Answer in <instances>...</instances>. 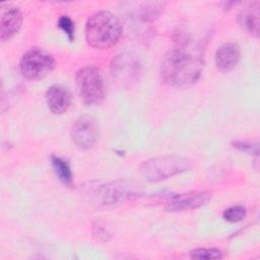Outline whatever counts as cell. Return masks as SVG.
I'll list each match as a JSON object with an SVG mask.
<instances>
[{
    "label": "cell",
    "instance_id": "cell-1",
    "mask_svg": "<svg viewBox=\"0 0 260 260\" xmlns=\"http://www.w3.org/2000/svg\"><path fill=\"white\" fill-rule=\"evenodd\" d=\"M202 66L201 55L183 43L165 56L160 73L164 81L169 85L185 88L198 80Z\"/></svg>",
    "mask_w": 260,
    "mask_h": 260
},
{
    "label": "cell",
    "instance_id": "cell-2",
    "mask_svg": "<svg viewBox=\"0 0 260 260\" xmlns=\"http://www.w3.org/2000/svg\"><path fill=\"white\" fill-rule=\"evenodd\" d=\"M122 34L120 20L109 11L93 13L85 24L87 44L96 49H108L114 46Z\"/></svg>",
    "mask_w": 260,
    "mask_h": 260
},
{
    "label": "cell",
    "instance_id": "cell-3",
    "mask_svg": "<svg viewBox=\"0 0 260 260\" xmlns=\"http://www.w3.org/2000/svg\"><path fill=\"white\" fill-rule=\"evenodd\" d=\"M191 168V161L186 157L167 155L153 157L143 161L139 168L140 175L148 182H159L183 173Z\"/></svg>",
    "mask_w": 260,
    "mask_h": 260
},
{
    "label": "cell",
    "instance_id": "cell-4",
    "mask_svg": "<svg viewBox=\"0 0 260 260\" xmlns=\"http://www.w3.org/2000/svg\"><path fill=\"white\" fill-rule=\"evenodd\" d=\"M77 90L87 105H98L105 96V82L101 70L94 66H85L76 73Z\"/></svg>",
    "mask_w": 260,
    "mask_h": 260
},
{
    "label": "cell",
    "instance_id": "cell-5",
    "mask_svg": "<svg viewBox=\"0 0 260 260\" xmlns=\"http://www.w3.org/2000/svg\"><path fill=\"white\" fill-rule=\"evenodd\" d=\"M55 60L51 54L41 48H31L21 57L19 67L22 75L28 79H41L54 69Z\"/></svg>",
    "mask_w": 260,
    "mask_h": 260
},
{
    "label": "cell",
    "instance_id": "cell-6",
    "mask_svg": "<svg viewBox=\"0 0 260 260\" xmlns=\"http://www.w3.org/2000/svg\"><path fill=\"white\" fill-rule=\"evenodd\" d=\"M98 124L92 116L82 115L72 125L71 138L79 148L87 149L92 147L98 139Z\"/></svg>",
    "mask_w": 260,
    "mask_h": 260
},
{
    "label": "cell",
    "instance_id": "cell-7",
    "mask_svg": "<svg viewBox=\"0 0 260 260\" xmlns=\"http://www.w3.org/2000/svg\"><path fill=\"white\" fill-rule=\"evenodd\" d=\"M22 23L21 11L10 4L1 6L0 39L5 42L18 32Z\"/></svg>",
    "mask_w": 260,
    "mask_h": 260
},
{
    "label": "cell",
    "instance_id": "cell-8",
    "mask_svg": "<svg viewBox=\"0 0 260 260\" xmlns=\"http://www.w3.org/2000/svg\"><path fill=\"white\" fill-rule=\"evenodd\" d=\"M211 198V193L208 191L190 192L186 194H179L171 197L167 203V208L171 211H181L194 209L204 205Z\"/></svg>",
    "mask_w": 260,
    "mask_h": 260
},
{
    "label": "cell",
    "instance_id": "cell-9",
    "mask_svg": "<svg viewBox=\"0 0 260 260\" xmlns=\"http://www.w3.org/2000/svg\"><path fill=\"white\" fill-rule=\"evenodd\" d=\"M134 192L123 183H112L92 188L93 197L102 204H113L132 196Z\"/></svg>",
    "mask_w": 260,
    "mask_h": 260
},
{
    "label": "cell",
    "instance_id": "cell-10",
    "mask_svg": "<svg viewBox=\"0 0 260 260\" xmlns=\"http://www.w3.org/2000/svg\"><path fill=\"white\" fill-rule=\"evenodd\" d=\"M112 75L120 82H130L138 77L140 65L129 55H119L112 62Z\"/></svg>",
    "mask_w": 260,
    "mask_h": 260
},
{
    "label": "cell",
    "instance_id": "cell-11",
    "mask_svg": "<svg viewBox=\"0 0 260 260\" xmlns=\"http://www.w3.org/2000/svg\"><path fill=\"white\" fill-rule=\"evenodd\" d=\"M46 101L52 113L61 115L68 110L71 104V95L65 86L61 84H54L48 88Z\"/></svg>",
    "mask_w": 260,
    "mask_h": 260
},
{
    "label": "cell",
    "instance_id": "cell-12",
    "mask_svg": "<svg viewBox=\"0 0 260 260\" xmlns=\"http://www.w3.org/2000/svg\"><path fill=\"white\" fill-rule=\"evenodd\" d=\"M241 58L240 48L235 43H225L221 45L215 53V65L222 72L234 69Z\"/></svg>",
    "mask_w": 260,
    "mask_h": 260
},
{
    "label": "cell",
    "instance_id": "cell-13",
    "mask_svg": "<svg viewBox=\"0 0 260 260\" xmlns=\"http://www.w3.org/2000/svg\"><path fill=\"white\" fill-rule=\"evenodd\" d=\"M239 23L251 36H259V2L250 3L241 11Z\"/></svg>",
    "mask_w": 260,
    "mask_h": 260
},
{
    "label": "cell",
    "instance_id": "cell-14",
    "mask_svg": "<svg viewBox=\"0 0 260 260\" xmlns=\"http://www.w3.org/2000/svg\"><path fill=\"white\" fill-rule=\"evenodd\" d=\"M51 162L53 166V169L55 171V174L59 178V180L64 183L67 186H71L72 184V172L69 162L59 156L52 155L51 156Z\"/></svg>",
    "mask_w": 260,
    "mask_h": 260
},
{
    "label": "cell",
    "instance_id": "cell-15",
    "mask_svg": "<svg viewBox=\"0 0 260 260\" xmlns=\"http://www.w3.org/2000/svg\"><path fill=\"white\" fill-rule=\"evenodd\" d=\"M222 252L215 248H197L190 252V257L198 260L219 259L222 258Z\"/></svg>",
    "mask_w": 260,
    "mask_h": 260
},
{
    "label": "cell",
    "instance_id": "cell-16",
    "mask_svg": "<svg viewBox=\"0 0 260 260\" xmlns=\"http://www.w3.org/2000/svg\"><path fill=\"white\" fill-rule=\"evenodd\" d=\"M246 208L243 205H234L223 211V218L229 222H239L246 216Z\"/></svg>",
    "mask_w": 260,
    "mask_h": 260
},
{
    "label": "cell",
    "instance_id": "cell-17",
    "mask_svg": "<svg viewBox=\"0 0 260 260\" xmlns=\"http://www.w3.org/2000/svg\"><path fill=\"white\" fill-rule=\"evenodd\" d=\"M59 27L67 35L68 39L70 41H73L74 39V23L68 16H61L58 20Z\"/></svg>",
    "mask_w": 260,
    "mask_h": 260
}]
</instances>
